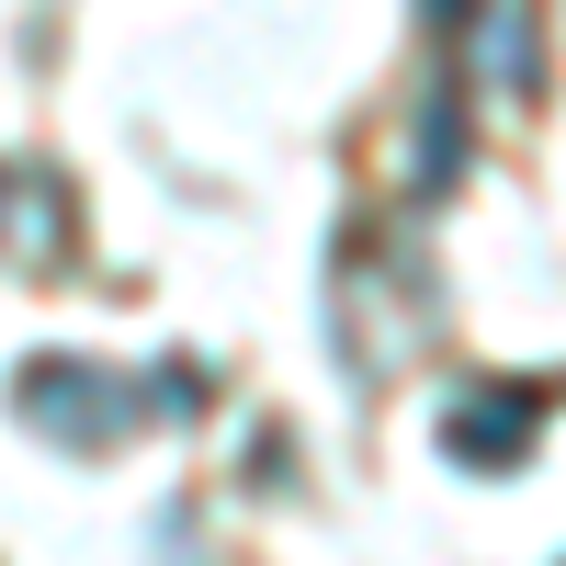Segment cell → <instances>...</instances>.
<instances>
[{"instance_id": "obj_1", "label": "cell", "mask_w": 566, "mask_h": 566, "mask_svg": "<svg viewBox=\"0 0 566 566\" xmlns=\"http://www.w3.org/2000/svg\"><path fill=\"white\" fill-rule=\"evenodd\" d=\"M23 419L45 442H80V453H103V442H125V374H103V363H34L23 374Z\"/></svg>"}, {"instance_id": "obj_2", "label": "cell", "mask_w": 566, "mask_h": 566, "mask_svg": "<svg viewBox=\"0 0 566 566\" xmlns=\"http://www.w3.org/2000/svg\"><path fill=\"white\" fill-rule=\"evenodd\" d=\"M442 453H453V464H488V476H499V464H522V453H533V397L488 386L476 408H453V419H442Z\"/></svg>"}]
</instances>
